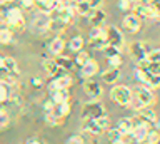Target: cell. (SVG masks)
<instances>
[{"instance_id": "obj_12", "label": "cell", "mask_w": 160, "mask_h": 144, "mask_svg": "<svg viewBox=\"0 0 160 144\" xmlns=\"http://www.w3.org/2000/svg\"><path fill=\"white\" fill-rule=\"evenodd\" d=\"M82 129L87 134H92V136H100L102 132H105L103 129L98 126L97 119H82Z\"/></svg>"}, {"instance_id": "obj_2", "label": "cell", "mask_w": 160, "mask_h": 144, "mask_svg": "<svg viewBox=\"0 0 160 144\" xmlns=\"http://www.w3.org/2000/svg\"><path fill=\"white\" fill-rule=\"evenodd\" d=\"M110 97H112V101L115 104H118L122 107H127L132 102V91L127 86H115L110 91Z\"/></svg>"}, {"instance_id": "obj_38", "label": "cell", "mask_w": 160, "mask_h": 144, "mask_svg": "<svg viewBox=\"0 0 160 144\" xmlns=\"http://www.w3.org/2000/svg\"><path fill=\"white\" fill-rule=\"evenodd\" d=\"M90 59V56L87 52H83V51H78L77 52V57H75V64H78V66H83L85 62H87Z\"/></svg>"}, {"instance_id": "obj_3", "label": "cell", "mask_w": 160, "mask_h": 144, "mask_svg": "<svg viewBox=\"0 0 160 144\" xmlns=\"http://www.w3.org/2000/svg\"><path fill=\"white\" fill-rule=\"evenodd\" d=\"M133 96H135V101H137L135 109H138L142 106H152V104L155 102V96H153L152 89H150L148 86H145V84L135 89Z\"/></svg>"}, {"instance_id": "obj_36", "label": "cell", "mask_w": 160, "mask_h": 144, "mask_svg": "<svg viewBox=\"0 0 160 144\" xmlns=\"http://www.w3.org/2000/svg\"><path fill=\"white\" fill-rule=\"evenodd\" d=\"M147 86H148L150 89H157V87H160V74L152 72V76H150Z\"/></svg>"}, {"instance_id": "obj_14", "label": "cell", "mask_w": 160, "mask_h": 144, "mask_svg": "<svg viewBox=\"0 0 160 144\" xmlns=\"http://www.w3.org/2000/svg\"><path fill=\"white\" fill-rule=\"evenodd\" d=\"M87 17H88V22L92 24L93 27H102L103 22L107 20V13L103 10H100V8H93Z\"/></svg>"}, {"instance_id": "obj_31", "label": "cell", "mask_w": 160, "mask_h": 144, "mask_svg": "<svg viewBox=\"0 0 160 144\" xmlns=\"http://www.w3.org/2000/svg\"><path fill=\"white\" fill-rule=\"evenodd\" d=\"M132 119H120L118 124H117V129L122 134H130V131H132Z\"/></svg>"}, {"instance_id": "obj_45", "label": "cell", "mask_w": 160, "mask_h": 144, "mask_svg": "<svg viewBox=\"0 0 160 144\" xmlns=\"http://www.w3.org/2000/svg\"><path fill=\"white\" fill-rule=\"evenodd\" d=\"M22 5L27 7V8H32L35 5V0H22Z\"/></svg>"}, {"instance_id": "obj_22", "label": "cell", "mask_w": 160, "mask_h": 144, "mask_svg": "<svg viewBox=\"0 0 160 144\" xmlns=\"http://www.w3.org/2000/svg\"><path fill=\"white\" fill-rule=\"evenodd\" d=\"M137 112H138V117H140V119H143V121H147V122H150V124L155 122V119H157V114H155L148 106L138 107V109H137Z\"/></svg>"}, {"instance_id": "obj_34", "label": "cell", "mask_w": 160, "mask_h": 144, "mask_svg": "<svg viewBox=\"0 0 160 144\" xmlns=\"http://www.w3.org/2000/svg\"><path fill=\"white\" fill-rule=\"evenodd\" d=\"M143 142H147V144H157V142H160V132L158 131H148L147 136H145V139H143Z\"/></svg>"}, {"instance_id": "obj_5", "label": "cell", "mask_w": 160, "mask_h": 144, "mask_svg": "<svg viewBox=\"0 0 160 144\" xmlns=\"http://www.w3.org/2000/svg\"><path fill=\"white\" fill-rule=\"evenodd\" d=\"M103 114H107V109H105L102 102H97V101L85 104L82 109V119H97L103 116Z\"/></svg>"}, {"instance_id": "obj_6", "label": "cell", "mask_w": 160, "mask_h": 144, "mask_svg": "<svg viewBox=\"0 0 160 144\" xmlns=\"http://www.w3.org/2000/svg\"><path fill=\"white\" fill-rule=\"evenodd\" d=\"M148 45L145 42H132L128 45V54H130V57L135 59V61H140V59H143V57H147V54H148Z\"/></svg>"}, {"instance_id": "obj_43", "label": "cell", "mask_w": 160, "mask_h": 144, "mask_svg": "<svg viewBox=\"0 0 160 144\" xmlns=\"http://www.w3.org/2000/svg\"><path fill=\"white\" fill-rule=\"evenodd\" d=\"M8 122H10V117H8V114L5 112V111H0V127H5V126H8Z\"/></svg>"}, {"instance_id": "obj_17", "label": "cell", "mask_w": 160, "mask_h": 144, "mask_svg": "<svg viewBox=\"0 0 160 144\" xmlns=\"http://www.w3.org/2000/svg\"><path fill=\"white\" fill-rule=\"evenodd\" d=\"M70 111H72V106H70V101H65V102H57L53 107V112L55 116L62 117V119H67L70 116Z\"/></svg>"}, {"instance_id": "obj_1", "label": "cell", "mask_w": 160, "mask_h": 144, "mask_svg": "<svg viewBox=\"0 0 160 144\" xmlns=\"http://www.w3.org/2000/svg\"><path fill=\"white\" fill-rule=\"evenodd\" d=\"M3 20L7 22L10 30H23L25 29V17L18 7H10L3 12Z\"/></svg>"}, {"instance_id": "obj_27", "label": "cell", "mask_w": 160, "mask_h": 144, "mask_svg": "<svg viewBox=\"0 0 160 144\" xmlns=\"http://www.w3.org/2000/svg\"><path fill=\"white\" fill-rule=\"evenodd\" d=\"M122 136H123V134L120 132L117 127H115V129H110V127H108V129H107V139H108L110 142L120 144V142H122Z\"/></svg>"}, {"instance_id": "obj_39", "label": "cell", "mask_w": 160, "mask_h": 144, "mask_svg": "<svg viewBox=\"0 0 160 144\" xmlns=\"http://www.w3.org/2000/svg\"><path fill=\"white\" fill-rule=\"evenodd\" d=\"M107 59H108L110 67H120V66H122V56H120V54H115V56L107 57Z\"/></svg>"}, {"instance_id": "obj_4", "label": "cell", "mask_w": 160, "mask_h": 144, "mask_svg": "<svg viewBox=\"0 0 160 144\" xmlns=\"http://www.w3.org/2000/svg\"><path fill=\"white\" fill-rule=\"evenodd\" d=\"M132 131H130V136H132L135 141H138V142H143V139L145 136H147V132L150 131V122L147 121H143V119H132Z\"/></svg>"}, {"instance_id": "obj_7", "label": "cell", "mask_w": 160, "mask_h": 144, "mask_svg": "<svg viewBox=\"0 0 160 144\" xmlns=\"http://www.w3.org/2000/svg\"><path fill=\"white\" fill-rule=\"evenodd\" d=\"M105 35H107V42L112 44L115 47H122L123 45V34L118 30L117 27L113 25H108L105 29Z\"/></svg>"}, {"instance_id": "obj_26", "label": "cell", "mask_w": 160, "mask_h": 144, "mask_svg": "<svg viewBox=\"0 0 160 144\" xmlns=\"http://www.w3.org/2000/svg\"><path fill=\"white\" fill-rule=\"evenodd\" d=\"M3 67L15 76H18V64L13 57H3Z\"/></svg>"}, {"instance_id": "obj_16", "label": "cell", "mask_w": 160, "mask_h": 144, "mask_svg": "<svg viewBox=\"0 0 160 144\" xmlns=\"http://www.w3.org/2000/svg\"><path fill=\"white\" fill-rule=\"evenodd\" d=\"M50 92V99L57 104V102H65L70 101V92L68 89H48Z\"/></svg>"}, {"instance_id": "obj_44", "label": "cell", "mask_w": 160, "mask_h": 144, "mask_svg": "<svg viewBox=\"0 0 160 144\" xmlns=\"http://www.w3.org/2000/svg\"><path fill=\"white\" fill-rule=\"evenodd\" d=\"M88 2V5L92 7V10L93 8H100V5H102V0H87Z\"/></svg>"}, {"instance_id": "obj_50", "label": "cell", "mask_w": 160, "mask_h": 144, "mask_svg": "<svg viewBox=\"0 0 160 144\" xmlns=\"http://www.w3.org/2000/svg\"><path fill=\"white\" fill-rule=\"evenodd\" d=\"M0 111H3V102L0 101Z\"/></svg>"}, {"instance_id": "obj_42", "label": "cell", "mask_w": 160, "mask_h": 144, "mask_svg": "<svg viewBox=\"0 0 160 144\" xmlns=\"http://www.w3.org/2000/svg\"><path fill=\"white\" fill-rule=\"evenodd\" d=\"M53 107H55V102L52 101V99H48V101L43 102V112L45 114H52L53 112Z\"/></svg>"}, {"instance_id": "obj_28", "label": "cell", "mask_w": 160, "mask_h": 144, "mask_svg": "<svg viewBox=\"0 0 160 144\" xmlns=\"http://www.w3.org/2000/svg\"><path fill=\"white\" fill-rule=\"evenodd\" d=\"M13 42V30L8 27L0 29V44H12Z\"/></svg>"}, {"instance_id": "obj_52", "label": "cell", "mask_w": 160, "mask_h": 144, "mask_svg": "<svg viewBox=\"0 0 160 144\" xmlns=\"http://www.w3.org/2000/svg\"><path fill=\"white\" fill-rule=\"evenodd\" d=\"M130 2H135V0H130Z\"/></svg>"}, {"instance_id": "obj_8", "label": "cell", "mask_w": 160, "mask_h": 144, "mask_svg": "<svg viewBox=\"0 0 160 144\" xmlns=\"http://www.w3.org/2000/svg\"><path fill=\"white\" fill-rule=\"evenodd\" d=\"M72 86V77L67 72H62L53 77V81L48 84V89H68Z\"/></svg>"}, {"instance_id": "obj_20", "label": "cell", "mask_w": 160, "mask_h": 144, "mask_svg": "<svg viewBox=\"0 0 160 144\" xmlns=\"http://www.w3.org/2000/svg\"><path fill=\"white\" fill-rule=\"evenodd\" d=\"M120 79V69L118 67H110L105 72H102V81L107 84H113Z\"/></svg>"}, {"instance_id": "obj_48", "label": "cell", "mask_w": 160, "mask_h": 144, "mask_svg": "<svg viewBox=\"0 0 160 144\" xmlns=\"http://www.w3.org/2000/svg\"><path fill=\"white\" fill-rule=\"evenodd\" d=\"M155 126H157V129L160 131V117H157V119H155Z\"/></svg>"}, {"instance_id": "obj_35", "label": "cell", "mask_w": 160, "mask_h": 144, "mask_svg": "<svg viewBox=\"0 0 160 144\" xmlns=\"http://www.w3.org/2000/svg\"><path fill=\"white\" fill-rule=\"evenodd\" d=\"M45 121H47L50 126H60V124H62L65 119L55 116V114H45Z\"/></svg>"}, {"instance_id": "obj_13", "label": "cell", "mask_w": 160, "mask_h": 144, "mask_svg": "<svg viewBox=\"0 0 160 144\" xmlns=\"http://www.w3.org/2000/svg\"><path fill=\"white\" fill-rule=\"evenodd\" d=\"M80 72H82V77H85V79L93 77L98 72V62L93 61V59H88L83 66H80Z\"/></svg>"}, {"instance_id": "obj_15", "label": "cell", "mask_w": 160, "mask_h": 144, "mask_svg": "<svg viewBox=\"0 0 160 144\" xmlns=\"http://www.w3.org/2000/svg\"><path fill=\"white\" fill-rule=\"evenodd\" d=\"M140 25H142V22H140V17L135 15V13H130L123 19V27L127 29L128 32H138L140 30Z\"/></svg>"}, {"instance_id": "obj_46", "label": "cell", "mask_w": 160, "mask_h": 144, "mask_svg": "<svg viewBox=\"0 0 160 144\" xmlns=\"http://www.w3.org/2000/svg\"><path fill=\"white\" fill-rule=\"evenodd\" d=\"M30 82H32V86H33V87H42V81H40L38 77H33Z\"/></svg>"}, {"instance_id": "obj_21", "label": "cell", "mask_w": 160, "mask_h": 144, "mask_svg": "<svg viewBox=\"0 0 160 144\" xmlns=\"http://www.w3.org/2000/svg\"><path fill=\"white\" fill-rule=\"evenodd\" d=\"M17 77L15 74H12L10 71H7L3 66L0 67V84H5V86H13L17 82Z\"/></svg>"}, {"instance_id": "obj_11", "label": "cell", "mask_w": 160, "mask_h": 144, "mask_svg": "<svg viewBox=\"0 0 160 144\" xmlns=\"http://www.w3.org/2000/svg\"><path fill=\"white\" fill-rule=\"evenodd\" d=\"M133 13L138 17H143V19H157V12L155 8L150 5V3H138L137 7L133 8Z\"/></svg>"}, {"instance_id": "obj_40", "label": "cell", "mask_w": 160, "mask_h": 144, "mask_svg": "<svg viewBox=\"0 0 160 144\" xmlns=\"http://www.w3.org/2000/svg\"><path fill=\"white\" fill-rule=\"evenodd\" d=\"M132 7H133V2H130V0H118V8L120 10L128 12V10H132Z\"/></svg>"}, {"instance_id": "obj_41", "label": "cell", "mask_w": 160, "mask_h": 144, "mask_svg": "<svg viewBox=\"0 0 160 144\" xmlns=\"http://www.w3.org/2000/svg\"><path fill=\"white\" fill-rule=\"evenodd\" d=\"M68 144H83L85 142V137L82 136V134H73V136L68 137Z\"/></svg>"}, {"instance_id": "obj_19", "label": "cell", "mask_w": 160, "mask_h": 144, "mask_svg": "<svg viewBox=\"0 0 160 144\" xmlns=\"http://www.w3.org/2000/svg\"><path fill=\"white\" fill-rule=\"evenodd\" d=\"M107 44L108 42H107V35H105V32L100 34V35H93V37L88 39V45L93 47L95 51H103Z\"/></svg>"}, {"instance_id": "obj_33", "label": "cell", "mask_w": 160, "mask_h": 144, "mask_svg": "<svg viewBox=\"0 0 160 144\" xmlns=\"http://www.w3.org/2000/svg\"><path fill=\"white\" fill-rule=\"evenodd\" d=\"M55 3H57V0H35V5H38L40 10H45V12L52 10Z\"/></svg>"}, {"instance_id": "obj_23", "label": "cell", "mask_w": 160, "mask_h": 144, "mask_svg": "<svg viewBox=\"0 0 160 144\" xmlns=\"http://www.w3.org/2000/svg\"><path fill=\"white\" fill-rule=\"evenodd\" d=\"M65 29H67V24H65L62 19H50L47 30L53 32V34H62Z\"/></svg>"}, {"instance_id": "obj_18", "label": "cell", "mask_w": 160, "mask_h": 144, "mask_svg": "<svg viewBox=\"0 0 160 144\" xmlns=\"http://www.w3.org/2000/svg\"><path fill=\"white\" fill-rule=\"evenodd\" d=\"M43 69H45V72L52 77L58 76V74H62V72H67V71H62V69L58 67V64L55 62V59H43Z\"/></svg>"}, {"instance_id": "obj_24", "label": "cell", "mask_w": 160, "mask_h": 144, "mask_svg": "<svg viewBox=\"0 0 160 144\" xmlns=\"http://www.w3.org/2000/svg\"><path fill=\"white\" fill-rule=\"evenodd\" d=\"M48 49H50V52H52L53 56H60V54L63 52V49H65V40L62 37H55L53 40L50 42Z\"/></svg>"}, {"instance_id": "obj_10", "label": "cell", "mask_w": 160, "mask_h": 144, "mask_svg": "<svg viewBox=\"0 0 160 144\" xmlns=\"http://www.w3.org/2000/svg\"><path fill=\"white\" fill-rule=\"evenodd\" d=\"M48 22H50V15H48V12L40 10V12L35 13V17H33V29H35V30L43 32V30H47Z\"/></svg>"}, {"instance_id": "obj_30", "label": "cell", "mask_w": 160, "mask_h": 144, "mask_svg": "<svg viewBox=\"0 0 160 144\" xmlns=\"http://www.w3.org/2000/svg\"><path fill=\"white\" fill-rule=\"evenodd\" d=\"M83 45H85V40H83V39L80 37V35H75V37H72V40H70V44H68L70 51H73V52L82 51Z\"/></svg>"}, {"instance_id": "obj_47", "label": "cell", "mask_w": 160, "mask_h": 144, "mask_svg": "<svg viewBox=\"0 0 160 144\" xmlns=\"http://www.w3.org/2000/svg\"><path fill=\"white\" fill-rule=\"evenodd\" d=\"M27 142H42L40 137H32V139H27Z\"/></svg>"}, {"instance_id": "obj_32", "label": "cell", "mask_w": 160, "mask_h": 144, "mask_svg": "<svg viewBox=\"0 0 160 144\" xmlns=\"http://www.w3.org/2000/svg\"><path fill=\"white\" fill-rule=\"evenodd\" d=\"M55 62L58 64V67L62 69V71H72V67H73V62L67 57H62V56L55 57Z\"/></svg>"}, {"instance_id": "obj_29", "label": "cell", "mask_w": 160, "mask_h": 144, "mask_svg": "<svg viewBox=\"0 0 160 144\" xmlns=\"http://www.w3.org/2000/svg\"><path fill=\"white\" fill-rule=\"evenodd\" d=\"M135 76H137V79L142 84H145L147 86V82H148V79H150V76H152V71L150 69H135Z\"/></svg>"}, {"instance_id": "obj_49", "label": "cell", "mask_w": 160, "mask_h": 144, "mask_svg": "<svg viewBox=\"0 0 160 144\" xmlns=\"http://www.w3.org/2000/svg\"><path fill=\"white\" fill-rule=\"evenodd\" d=\"M2 66H3V57L0 56V67H2Z\"/></svg>"}, {"instance_id": "obj_37", "label": "cell", "mask_w": 160, "mask_h": 144, "mask_svg": "<svg viewBox=\"0 0 160 144\" xmlns=\"http://www.w3.org/2000/svg\"><path fill=\"white\" fill-rule=\"evenodd\" d=\"M102 52H105V57H112V56H115V54H120V47H115V45H112V44H107Z\"/></svg>"}, {"instance_id": "obj_9", "label": "cell", "mask_w": 160, "mask_h": 144, "mask_svg": "<svg viewBox=\"0 0 160 144\" xmlns=\"http://www.w3.org/2000/svg\"><path fill=\"white\" fill-rule=\"evenodd\" d=\"M83 91H85V94H87L90 99H92V101H95V99H98L100 96H102V87H100V84L92 81V79H87V81H85Z\"/></svg>"}, {"instance_id": "obj_25", "label": "cell", "mask_w": 160, "mask_h": 144, "mask_svg": "<svg viewBox=\"0 0 160 144\" xmlns=\"http://www.w3.org/2000/svg\"><path fill=\"white\" fill-rule=\"evenodd\" d=\"M73 8H75V13L77 15H83V17H87L90 12H92V7L88 5V2L87 0H82V2H77L73 5Z\"/></svg>"}, {"instance_id": "obj_51", "label": "cell", "mask_w": 160, "mask_h": 144, "mask_svg": "<svg viewBox=\"0 0 160 144\" xmlns=\"http://www.w3.org/2000/svg\"><path fill=\"white\" fill-rule=\"evenodd\" d=\"M0 2H2V3H3V2H7V0H0Z\"/></svg>"}]
</instances>
